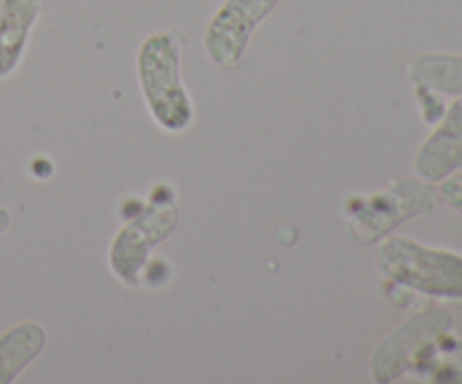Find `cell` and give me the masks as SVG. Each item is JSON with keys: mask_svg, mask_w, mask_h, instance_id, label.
Here are the masks:
<instances>
[{"mask_svg": "<svg viewBox=\"0 0 462 384\" xmlns=\"http://www.w3.org/2000/svg\"><path fill=\"white\" fill-rule=\"evenodd\" d=\"M418 84L445 93H462V54H422L409 68Z\"/></svg>", "mask_w": 462, "mask_h": 384, "instance_id": "30bf717a", "label": "cell"}, {"mask_svg": "<svg viewBox=\"0 0 462 384\" xmlns=\"http://www.w3.org/2000/svg\"><path fill=\"white\" fill-rule=\"evenodd\" d=\"M48 332L39 321H21L0 334V384H12L23 370L39 360Z\"/></svg>", "mask_w": 462, "mask_h": 384, "instance_id": "9c48e42d", "label": "cell"}, {"mask_svg": "<svg viewBox=\"0 0 462 384\" xmlns=\"http://www.w3.org/2000/svg\"><path fill=\"white\" fill-rule=\"evenodd\" d=\"M140 90L152 120L167 134H180L194 122V104L180 77V39L171 30L144 36L135 57Z\"/></svg>", "mask_w": 462, "mask_h": 384, "instance_id": "6da1fadb", "label": "cell"}, {"mask_svg": "<svg viewBox=\"0 0 462 384\" xmlns=\"http://www.w3.org/2000/svg\"><path fill=\"white\" fill-rule=\"evenodd\" d=\"M451 328V314L447 310H427L411 316L395 332L388 334L370 360V373L377 382H391L406 370L420 364V357Z\"/></svg>", "mask_w": 462, "mask_h": 384, "instance_id": "5b68a950", "label": "cell"}, {"mask_svg": "<svg viewBox=\"0 0 462 384\" xmlns=\"http://www.w3.org/2000/svg\"><path fill=\"white\" fill-rule=\"evenodd\" d=\"M280 0H224L203 30V52L219 68H237L253 32L275 12Z\"/></svg>", "mask_w": 462, "mask_h": 384, "instance_id": "277c9868", "label": "cell"}, {"mask_svg": "<svg viewBox=\"0 0 462 384\" xmlns=\"http://www.w3.org/2000/svg\"><path fill=\"white\" fill-rule=\"evenodd\" d=\"M176 224H179V206L171 190L161 197L153 190L152 201L126 220L108 247V267L113 276L126 285H138L152 248L165 242L174 233Z\"/></svg>", "mask_w": 462, "mask_h": 384, "instance_id": "3957f363", "label": "cell"}, {"mask_svg": "<svg viewBox=\"0 0 462 384\" xmlns=\"http://www.w3.org/2000/svg\"><path fill=\"white\" fill-rule=\"evenodd\" d=\"M440 192L445 201L462 215V172H454L440 181Z\"/></svg>", "mask_w": 462, "mask_h": 384, "instance_id": "8fae6325", "label": "cell"}, {"mask_svg": "<svg viewBox=\"0 0 462 384\" xmlns=\"http://www.w3.org/2000/svg\"><path fill=\"white\" fill-rule=\"evenodd\" d=\"M462 163V98L456 99L440 125L433 129L418 149L413 170L420 179L429 183H440L449 174H454Z\"/></svg>", "mask_w": 462, "mask_h": 384, "instance_id": "8992f818", "label": "cell"}, {"mask_svg": "<svg viewBox=\"0 0 462 384\" xmlns=\"http://www.w3.org/2000/svg\"><path fill=\"white\" fill-rule=\"evenodd\" d=\"M377 269L391 283L436 298H462V256L391 235L377 248Z\"/></svg>", "mask_w": 462, "mask_h": 384, "instance_id": "7a4b0ae2", "label": "cell"}, {"mask_svg": "<svg viewBox=\"0 0 462 384\" xmlns=\"http://www.w3.org/2000/svg\"><path fill=\"white\" fill-rule=\"evenodd\" d=\"M7 226H9V212L7 208H0V235L7 230Z\"/></svg>", "mask_w": 462, "mask_h": 384, "instance_id": "7c38bea8", "label": "cell"}, {"mask_svg": "<svg viewBox=\"0 0 462 384\" xmlns=\"http://www.w3.org/2000/svg\"><path fill=\"white\" fill-rule=\"evenodd\" d=\"M431 206L429 190L420 183H406L402 192H382L374 194L364 203H356V221L365 226V230L377 238V235L388 233L393 226L404 221L406 217L422 212L424 206Z\"/></svg>", "mask_w": 462, "mask_h": 384, "instance_id": "ba28073f", "label": "cell"}, {"mask_svg": "<svg viewBox=\"0 0 462 384\" xmlns=\"http://www.w3.org/2000/svg\"><path fill=\"white\" fill-rule=\"evenodd\" d=\"M43 12V0H0V81L12 77Z\"/></svg>", "mask_w": 462, "mask_h": 384, "instance_id": "52a82bcc", "label": "cell"}]
</instances>
